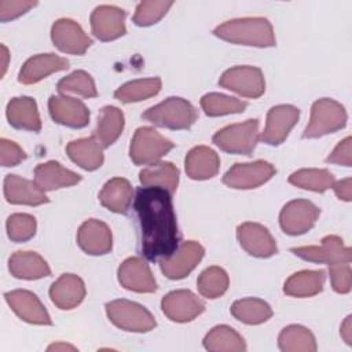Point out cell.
<instances>
[{
  "instance_id": "1",
  "label": "cell",
  "mask_w": 352,
  "mask_h": 352,
  "mask_svg": "<svg viewBox=\"0 0 352 352\" xmlns=\"http://www.w3.org/2000/svg\"><path fill=\"white\" fill-rule=\"evenodd\" d=\"M170 195L160 187H140L136 191L133 208L140 226L142 253L150 261L169 257L179 245Z\"/></svg>"
},
{
  "instance_id": "2",
  "label": "cell",
  "mask_w": 352,
  "mask_h": 352,
  "mask_svg": "<svg viewBox=\"0 0 352 352\" xmlns=\"http://www.w3.org/2000/svg\"><path fill=\"white\" fill-rule=\"evenodd\" d=\"M221 40L253 47H274L275 34L265 18H239L227 21L213 30Z\"/></svg>"
},
{
  "instance_id": "3",
  "label": "cell",
  "mask_w": 352,
  "mask_h": 352,
  "mask_svg": "<svg viewBox=\"0 0 352 352\" xmlns=\"http://www.w3.org/2000/svg\"><path fill=\"white\" fill-rule=\"evenodd\" d=\"M142 117L155 125L169 129H187L197 120V110L183 98H168L147 109Z\"/></svg>"
},
{
  "instance_id": "4",
  "label": "cell",
  "mask_w": 352,
  "mask_h": 352,
  "mask_svg": "<svg viewBox=\"0 0 352 352\" xmlns=\"http://www.w3.org/2000/svg\"><path fill=\"white\" fill-rule=\"evenodd\" d=\"M346 124L345 109L336 100L323 98L316 100L311 109L309 122L302 133L304 138L315 139L333 133Z\"/></svg>"
},
{
  "instance_id": "5",
  "label": "cell",
  "mask_w": 352,
  "mask_h": 352,
  "mask_svg": "<svg viewBox=\"0 0 352 352\" xmlns=\"http://www.w3.org/2000/svg\"><path fill=\"white\" fill-rule=\"evenodd\" d=\"M106 314L111 323L125 331L146 333L155 327L154 316L140 304L129 300H114L106 304Z\"/></svg>"
},
{
  "instance_id": "6",
  "label": "cell",
  "mask_w": 352,
  "mask_h": 352,
  "mask_svg": "<svg viewBox=\"0 0 352 352\" xmlns=\"http://www.w3.org/2000/svg\"><path fill=\"white\" fill-rule=\"evenodd\" d=\"M257 140L258 121L256 118L228 125L217 131L213 136V143L223 151L243 155H249L254 150Z\"/></svg>"
},
{
  "instance_id": "7",
  "label": "cell",
  "mask_w": 352,
  "mask_h": 352,
  "mask_svg": "<svg viewBox=\"0 0 352 352\" xmlns=\"http://www.w3.org/2000/svg\"><path fill=\"white\" fill-rule=\"evenodd\" d=\"M172 148L173 143L154 128L140 126L132 138L129 157L136 165H148L157 162Z\"/></svg>"
},
{
  "instance_id": "8",
  "label": "cell",
  "mask_w": 352,
  "mask_h": 352,
  "mask_svg": "<svg viewBox=\"0 0 352 352\" xmlns=\"http://www.w3.org/2000/svg\"><path fill=\"white\" fill-rule=\"evenodd\" d=\"M219 84L245 98H260L265 91L263 72L254 66H235L226 70Z\"/></svg>"
},
{
  "instance_id": "9",
  "label": "cell",
  "mask_w": 352,
  "mask_h": 352,
  "mask_svg": "<svg viewBox=\"0 0 352 352\" xmlns=\"http://www.w3.org/2000/svg\"><path fill=\"white\" fill-rule=\"evenodd\" d=\"M275 168L267 161H253L235 164L223 176V183L236 190L256 188L268 182L275 175Z\"/></svg>"
},
{
  "instance_id": "10",
  "label": "cell",
  "mask_w": 352,
  "mask_h": 352,
  "mask_svg": "<svg viewBox=\"0 0 352 352\" xmlns=\"http://www.w3.org/2000/svg\"><path fill=\"white\" fill-rule=\"evenodd\" d=\"M319 213V208L311 201L294 199L283 206L279 214V223L283 232L289 235H300L314 227Z\"/></svg>"
},
{
  "instance_id": "11",
  "label": "cell",
  "mask_w": 352,
  "mask_h": 352,
  "mask_svg": "<svg viewBox=\"0 0 352 352\" xmlns=\"http://www.w3.org/2000/svg\"><path fill=\"white\" fill-rule=\"evenodd\" d=\"M290 250L297 257L312 263H324L329 265H334L351 261V249L345 246L342 239L337 235L324 236L319 246H300L292 248Z\"/></svg>"
},
{
  "instance_id": "12",
  "label": "cell",
  "mask_w": 352,
  "mask_h": 352,
  "mask_svg": "<svg viewBox=\"0 0 352 352\" xmlns=\"http://www.w3.org/2000/svg\"><path fill=\"white\" fill-rule=\"evenodd\" d=\"M204 248L195 241H187L179 246L169 257L160 260L161 271L169 279L187 276L204 257Z\"/></svg>"
},
{
  "instance_id": "13",
  "label": "cell",
  "mask_w": 352,
  "mask_h": 352,
  "mask_svg": "<svg viewBox=\"0 0 352 352\" xmlns=\"http://www.w3.org/2000/svg\"><path fill=\"white\" fill-rule=\"evenodd\" d=\"M51 38L62 52L82 55L92 44L82 28L69 18L58 19L51 28Z\"/></svg>"
},
{
  "instance_id": "14",
  "label": "cell",
  "mask_w": 352,
  "mask_h": 352,
  "mask_svg": "<svg viewBox=\"0 0 352 352\" xmlns=\"http://www.w3.org/2000/svg\"><path fill=\"white\" fill-rule=\"evenodd\" d=\"M162 312L173 322L184 323L191 322L199 316L205 305L190 290H175L168 293L161 301Z\"/></svg>"
},
{
  "instance_id": "15",
  "label": "cell",
  "mask_w": 352,
  "mask_h": 352,
  "mask_svg": "<svg viewBox=\"0 0 352 352\" xmlns=\"http://www.w3.org/2000/svg\"><path fill=\"white\" fill-rule=\"evenodd\" d=\"M298 117L300 110L292 104L274 106L267 114L265 128L261 133V140L271 146L280 144L298 121Z\"/></svg>"
},
{
  "instance_id": "16",
  "label": "cell",
  "mask_w": 352,
  "mask_h": 352,
  "mask_svg": "<svg viewBox=\"0 0 352 352\" xmlns=\"http://www.w3.org/2000/svg\"><path fill=\"white\" fill-rule=\"evenodd\" d=\"M91 29L102 41L116 40L125 34V11L114 6H99L91 15Z\"/></svg>"
},
{
  "instance_id": "17",
  "label": "cell",
  "mask_w": 352,
  "mask_h": 352,
  "mask_svg": "<svg viewBox=\"0 0 352 352\" xmlns=\"http://www.w3.org/2000/svg\"><path fill=\"white\" fill-rule=\"evenodd\" d=\"M48 110L55 122L70 128H82L89 122L87 106L72 96L52 95L48 100Z\"/></svg>"
},
{
  "instance_id": "18",
  "label": "cell",
  "mask_w": 352,
  "mask_h": 352,
  "mask_svg": "<svg viewBox=\"0 0 352 352\" xmlns=\"http://www.w3.org/2000/svg\"><path fill=\"white\" fill-rule=\"evenodd\" d=\"M4 297L11 309L22 320L32 324H52L47 309L34 293L18 289L6 293Z\"/></svg>"
},
{
  "instance_id": "19",
  "label": "cell",
  "mask_w": 352,
  "mask_h": 352,
  "mask_svg": "<svg viewBox=\"0 0 352 352\" xmlns=\"http://www.w3.org/2000/svg\"><path fill=\"white\" fill-rule=\"evenodd\" d=\"M118 282L125 289L136 293H153L157 290V282L148 265L139 257H129L120 265Z\"/></svg>"
},
{
  "instance_id": "20",
  "label": "cell",
  "mask_w": 352,
  "mask_h": 352,
  "mask_svg": "<svg viewBox=\"0 0 352 352\" xmlns=\"http://www.w3.org/2000/svg\"><path fill=\"white\" fill-rule=\"evenodd\" d=\"M241 246L252 256L270 257L278 252L270 231L258 223H242L236 230Z\"/></svg>"
},
{
  "instance_id": "21",
  "label": "cell",
  "mask_w": 352,
  "mask_h": 352,
  "mask_svg": "<svg viewBox=\"0 0 352 352\" xmlns=\"http://www.w3.org/2000/svg\"><path fill=\"white\" fill-rule=\"evenodd\" d=\"M77 242L85 253L100 256L111 250L113 236L107 224L96 219H89L81 224L77 232Z\"/></svg>"
},
{
  "instance_id": "22",
  "label": "cell",
  "mask_w": 352,
  "mask_h": 352,
  "mask_svg": "<svg viewBox=\"0 0 352 352\" xmlns=\"http://www.w3.org/2000/svg\"><path fill=\"white\" fill-rule=\"evenodd\" d=\"M67 67L69 62L62 56H58L55 54H38L23 63L18 80L19 82L26 85L36 84L47 76L60 70H66Z\"/></svg>"
},
{
  "instance_id": "23",
  "label": "cell",
  "mask_w": 352,
  "mask_h": 352,
  "mask_svg": "<svg viewBox=\"0 0 352 352\" xmlns=\"http://www.w3.org/2000/svg\"><path fill=\"white\" fill-rule=\"evenodd\" d=\"M4 197L14 205H43L50 199L36 183L16 175H7L4 179Z\"/></svg>"
},
{
  "instance_id": "24",
  "label": "cell",
  "mask_w": 352,
  "mask_h": 352,
  "mask_svg": "<svg viewBox=\"0 0 352 352\" xmlns=\"http://www.w3.org/2000/svg\"><path fill=\"white\" fill-rule=\"evenodd\" d=\"M80 180V175L62 166L56 161L40 164L34 169V183L43 191H52L63 187H70L77 184Z\"/></svg>"
},
{
  "instance_id": "25",
  "label": "cell",
  "mask_w": 352,
  "mask_h": 352,
  "mask_svg": "<svg viewBox=\"0 0 352 352\" xmlns=\"http://www.w3.org/2000/svg\"><path fill=\"white\" fill-rule=\"evenodd\" d=\"M50 297L58 308L72 309L85 297L84 282L74 274H63L52 283Z\"/></svg>"
},
{
  "instance_id": "26",
  "label": "cell",
  "mask_w": 352,
  "mask_h": 352,
  "mask_svg": "<svg viewBox=\"0 0 352 352\" xmlns=\"http://www.w3.org/2000/svg\"><path fill=\"white\" fill-rule=\"evenodd\" d=\"M187 176L192 180H206L217 175L220 158L214 150L206 146H198L188 151L184 161Z\"/></svg>"
},
{
  "instance_id": "27",
  "label": "cell",
  "mask_w": 352,
  "mask_h": 352,
  "mask_svg": "<svg viewBox=\"0 0 352 352\" xmlns=\"http://www.w3.org/2000/svg\"><path fill=\"white\" fill-rule=\"evenodd\" d=\"M7 118L16 129H26L32 132H38L41 129L37 103L29 96L12 98L7 104Z\"/></svg>"
},
{
  "instance_id": "28",
  "label": "cell",
  "mask_w": 352,
  "mask_h": 352,
  "mask_svg": "<svg viewBox=\"0 0 352 352\" xmlns=\"http://www.w3.org/2000/svg\"><path fill=\"white\" fill-rule=\"evenodd\" d=\"M8 270L15 278L29 280L51 274L47 261L36 252H15L8 260Z\"/></svg>"
},
{
  "instance_id": "29",
  "label": "cell",
  "mask_w": 352,
  "mask_h": 352,
  "mask_svg": "<svg viewBox=\"0 0 352 352\" xmlns=\"http://www.w3.org/2000/svg\"><path fill=\"white\" fill-rule=\"evenodd\" d=\"M133 197L131 183L122 177L109 180L99 192L100 204L114 213H126Z\"/></svg>"
},
{
  "instance_id": "30",
  "label": "cell",
  "mask_w": 352,
  "mask_h": 352,
  "mask_svg": "<svg viewBox=\"0 0 352 352\" xmlns=\"http://www.w3.org/2000/svg\"><path fill=\"white\" fill-rule=\"evenodd\" d=\"M102 146L95 138L73 140L67 144L66 151L70 160L85 170H95L103 164Z\"/></svg>"
},
{
  "instance_id": "31",
  "label": "cell",
  "mask_w": 352,
  "mask_h": 352,
  "mask_svg": "<svg viewBox=\"0 0 352 352\" xmlns=\"http://www.w3.org/2000/svg\"><path fill=\"white\" fill-rule=\"evenodd\" d=\"M124 114L118 107L104 106L99 113L94 138L99 142L102 147H109L121 135L124 129Z\"/></svg>"
},
{
  "instance_id": "32",
  "label": "cell",
  "mask_w": 352,
  "mask_h": 352,
  "mask_svg": "<svg viewBox=\"0 0 352 352\" xmlns=\"http://www.w3.org/2000/svg\"><path fill=\"white\" fill-rule=\"evenodd\" d=\"M139 180L144 187H160L173 194L179 183V170L172 162H154L140 170Z\"/></svg>"
},
{
  "instance_id": "33",
  "label": "cell",
  "mask_w": 352,
  "mask_h": 352,
  "mask_svg": "<svg viewBox=\"0 0 352 352\" xmlns=\"http://www.w3.org/2000/svg\"><path fill=\"white\" fill-rule=\"evenodd\" d=\"M324 271H300L293 274L283 286L285 294L290 297H312L322 292Z\"/></svg>"
},
{
  "instance_id": "34",
  "label": "cell",
  "mask_w": 352,
  "mask_h": 352,
  "mask_svg": "<svg viewBox=\"0 0 352 352\" xmlns=\"http://www.w3.org/2000/svg\"><path fill=\"white\" fill-rule=\"evenodd\" d=\"M204 346L212 352H239L246 349L242 336L226 324L213 327L205 336Z\"/></svg>"
},
{
  "instance_id": "35",
  "label": "cell",
  "mask_w": 352,
  "mask_h": 352,
  "mask_svg": "<svg viewBox=\"0 0 352 352\" xmlns=\"http://www.w3.org/2000/svg\"><path fill=\"white\" fill-rule=\"evenodd\" d=\"M279 349L285 352H314L316 341L314 334L304 326L290 324L285 327L278 338Z\"/></svg>"
},
{
  "instance_id": "36",
  "label": "cell",
  "mask_w": 352,
  "mask_h": 352,
  "mask_svg": "<svg viewBox=\"0 0 352 352\" xmlns=\"http://www.w3.org/2000/svg\"><path fill=\"white\" fill-rule=\"evenodd\" d=\"M231 314L242 323L260 324L272 316V309L264 300L242 298L231 305Z\"/></svg>"
},
{
  "instance_id": "37",
  "label": "cell",
  "mask_w": 352,
  "mask_h": 352,
  "mask_svg": "<svg viewBox=\"0 0 352 352\" xmlns=\"http://www.w3.org/2000/svg\"><path fill=\"white\" fill-rule=\"evenodd\" d=\"M161 89V80L158 77L153 78H143V80H133L124 85H121L116 92V99L124 103L140 102L155 96Z\"/></svg>"
},
{
  "instance_id": "38",
  "label": "cell",
  "mask_w": 352,
  "mask_h": 352,
  "mask_svg": "<svg viewBox=\"0 0 352 352\" xmlns=\"http://www.w3.org/2000/svg\"><path fill=\"white\" fill-rule=\"evenodd\" d=\"M289 183L316 192H323L333 187L334 177L327 169H300L289 176Z\"/></svg>"
},
{
  "instance_id": "39",
  "label": "cell",
  "mask_w": 352,
  "mask_h": 352,
  "mask_svg": "<svg viewBox=\"0 0 352 352\" xmlns=\"http://www.w3.org/2000/svg\"><path fill=\"white\" fill-rule=\"evenodd\" d=\"M246 102L239 100L232 96H227L223 94L212 92L206 94L201 98V107L209 117H217L224 114L241 113L246 109Z\"/></svg>"
},
{
  "instance_id": "40",
  "label": "cell",
  "mask_w": 352,
  "mask_h": 352,
  "mask_svg": "<svg viewBox=\"0 0 352 352\" xmlns=\"http://www.w3.org/2000/svg\"><path fill=\"white\" fill-rule=\"evenodd\" d=\"M228 275L220 267H209L201 272L197 280L198 292L206 298H217L228 289Z\"/></svg>"
},
{
  "instance_id": "41",
  "label": "cell",
  "mask_w": 352,
  "mask_h": 352,
  "mask_svg": "<svg viewBox=\"0 0 352 352\" xmlns=\"http://www.w3.org/2000/svg\"><path fill=\"white\" fill-rule=\"evenodd\" d=\"M58 91L60 94H77L82 98H95L98 95L92 77L84 70L73 72L67 77L62 78L58 82Z\"/></svg>"
},
{
  "instance_id": "42",
  "label": "cell",
  "mask_w": 352,
  "mask_h": 352,
  "mask_svg": "<svg viewBox=\"0 0 352 352\" xmlns=\"http://www.w3.org/2000/svg\"><path fill=\"white\" fill-rule=\"evenodd\" d=\"M173 1H161V0H147L138 4L133 22L138 26H150L157 23L172 7Z\"/></svg>"
},
{
  "instance_id": "43",
  "label": "cell",
  "mask_w": 352,
  "mask_h": 352,
  "mask_svg": "<svg viewBox=\"0 0 352 352\" xmlns=\"http://www.w3.org/2000/svg\"><path fill=\"white\" fill-rule=\"evenodd\" d=\"M36 219L28 213H14L7 219V235L14 242H25L36 234Z\"/></svg>"
},
{
  "instance_id": "44",
  "label": "cell",
  "mask_w": 352,
  "mask_h": 352,
  "mask_svg": "<svg viewBox=\"0 0 352 352\" xmlns=\"http://www.w3.org/2000/svg\"><path fill=\"white\" fill-rule=\"evenodd\" d=\"M331 286L337 293L345 294L351 290V265L349 263H340L329 265Z\"/></svg>"
},
{
  "instance_id": "45",
  "label": "cell",
  "mask_w": 352,
  "mask_h": 352,
  "mask_svg": "<svg viewBox=\"0 0 352 352\" xmlns=\"http://www.w3.org/2000/svg\"><path fill=\"white\" fill-rule=\"evenodd\" d=\"M36 1H25V0H0V19L1 22H7L21 16L33 8Z\"/></svg>"
},
{
  "instance_id": "46",
  "label": "cell",
  "mask_w": 352,
  "mask_h": 352,
  "mask_svg": "<svg viewBox=\"0 0 352 352\" xmlns=\"http://www.w3.org/2000/svg\"><path fill=\"white\" fill-rule=\"evenodd\" d=\"M0 153L3 166H15L26 158V153L15 142L4 138L0 140Z\"/></svg>"
},
{
  "instance_id": "47",
  "label": "cell",
  "mask_w": 352,
  "mask_h": 352,
  "mask_svg": "<svg viewBox=\"0 0 352 352\" xmlns=\"http://www.w3.org/2000/svg\"><path fill=\"white\" fill-rule=\"evenodd\" d=\"M330 164L351 166L352 165V140L351 138H345L341 140L336 148L331 151V154L326 160Z\"/></svg>"
},
{
  "instance_id": "48",
  "label": "cell",
  "mask_w": 352,
  "mask_h": 352,
  "mask_svg": "<svg viewBox=\"0 0 352 352\" xmlns=\"http://www.w3.org/2000/svg\"><path fill=\"white\" fill-rule=\"evenodd\" d=\"M333 187H334L336 195L340 199L351 201V198H352V180H351V177H346V179H342V180H338V182L333 183Z\"/></svg>"
},
{
  "instance_id": "49",
  "label": "cell",
  "mask_w": 352,
  "mask_h": 352,
  "mask_svg": "<svg viewBox=\"0 0 352 352\" xmlns=\"http://www.w3.org/2000/svg\"><path fill=\"white\" fill-rule=\"evenodd\" d=\"M351 316H346L344 323L341 324V337L346 344H352V323H351Z\"/></svg>"
},
{
  "instance_id": "50",
  "label": "cell",
  "mask_w": 352,
  "mask_h": 352,
  "mask_svg": "<svg viewBox=\"0 0 352 352\" xmlns=\"http://www.w3.org/2000/svg\"><path fill=\"white\" fill-rule=\"evenodd\" d=\"M1 59H3V63H1V76H4L6 70H7V66H8V59H10V55H8V50L4 44H1Z\"/></svg>"
},
{
  "instance_id": "51",
  "label": "cell",
  "mask_w": 352,
  "mask_h": 352,
  "mask_svg": "<svg viewBox=\"0 0 352 352\" xmlns=\"http://www.w3.org/2000/svg\"><path fill=\"white\" fill-rule=\"evenodd\" d=\"M48 351H76V348L72 346V345H69V344H60V342H58V344L50 345V346H48Z\"/></svg>"
}]
</instances>
